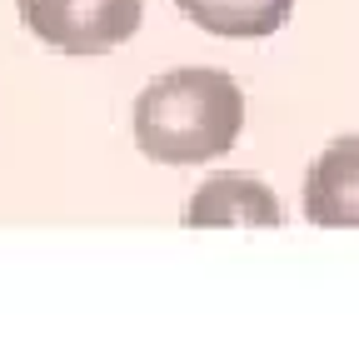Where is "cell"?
<instances>
[{"label":"cell","instance_id":"cell-1","mask_svg":"<svg viewBox=\"0 0 359 339\" xmlns=\"http://www.w3.org/2000/svg\"><path fill=\"white\" fill-rule=\"evenodd\" d=\"M240 130L245 95L224 70L210 65L165 70L135 100V145L155 165H205L235 150Z\"/></svg>","mask_w":359,"mask_h":339},{"label":"cell","instance_id":"cell-2","mask_svg":"<svg viewBox=\"0 0 359 339\" xmlns=\"http://www.w3.org/2000/svg\"><path fill=\"white\" fill-rule=\"evenodd\" d=\"M35 40L65 55H105L140 30L145 0H15Z\"/></svg>","mask_w":359,"mask_h":339},{"label":"cell","instance_id":"cell-3","mask_svg":"<svg viewBox=\"0 0 359 339\" xmlns=\"http://www.w3.org/2000/svg\"><path fill=\"white\" fill-rule=\"evenodd\" d=\"M185 225L190 230H205V225H264L269 230V225H285V209L264 180L240 175V170H219L190 195Z\"/></svg>","mask_w":359,"mask_h":339},{"label":"cell","instance_id":"cell-4","mask_svg":"<svg viewBox=\"0 0 359 339\" xmlns=\"http://www.w3.org/2000/svg\"><path fill=\"white\" fill-rule=\"evenodd\" d=\"M304 215L334 230L359 225V135H344L325 145V155H314L304 175Z\"/></svg>","mask_w":359,"mask_h":339},{"label":"cell","instance_id":"cell-5","mask_svg":"<svg viewBox=\"0 0 359 339\" xmlns=\"http://www.w3.org/2000/svg\"><path fill=\"white\" fill-rule=\"evenodd\" d=\"M195 25H205L210 35H230V40H264L275 35L294 0H175Z\"/></svg>","mask_w":359,"mask_h":339}]
</instances>
